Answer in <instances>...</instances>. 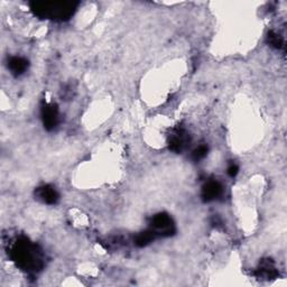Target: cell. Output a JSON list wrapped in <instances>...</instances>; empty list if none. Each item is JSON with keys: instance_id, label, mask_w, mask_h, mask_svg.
<instances>
[{"instance_id": "6da1fadb", "label": "cell", "mask_w": 287, "mask_h": 287, "mask_svg": "<svg viewBox=\"0 0 287 287\" xmlns=\"http://www.w3.org/2000/svg\"><path fill=\"white\" fill-rule=\"evenodd\" d=\"M38 254L36 247L27 240H19L12 250L14 261L25 271H37L42 266Z\"/></svg>"}, {"instance_id": "7a4b0ae2", "label": "cell", "mask_w": 287, "mask_h": 287, "mask_svg": "<svg viewBox=\"0 0 287 287\" xmlns=\"http://www.w3.org/2000/svg\"><path fill=\"white\" fill-rule=\"evenodd\" d=\"M75 2H34L32 5V9L39 17L49 18V19H67V18L73 15L75 12Z\"/></svg>"}, {"instance_id": "3957f363", "label": "cell", "mask_w": 287, "mask_h": 287, "mask_svg": "<svg viewBox=\"0 0 287 287\" xmlns=\"http://www.w3.org/2000/svg\"><path fill=\"white\" fill-rule=\"evenodd\" d=\"M153 230L156 233L163 236H171L174 232V225L172 223V219L165 213H159L153 218L152 221Z\"/></svg>"}, {"instance_id": "277c9868", "label": "cell", "mask_w": 287, "mask_h": 287, "mask_svg": "<svg viewBox=\"0 0 287 287\" xmlns=\"http://www.w3.org/2000/svg\"><path fill=\"white\" fill-rule=\"evenodd\" d=\"M43 121H44L45 127L51 130L55 127L57 124V119H59V113H57V108L53 105H46L43 108L42 111Z\"/></svg>"}, {"instance_id": "5b68a950", "label": "cell", "mask_w": 287, "mask_h": 287, "mask_svg": "<svg viewBox=\"0 0 287 287\" xmlns=\"http://www.w3.org/2000/svg\"><path fill=\"white\" fill-rule=\"evenodd\" d=\"M221 193H222V186L220 183L215 181H210L203 186L202 197L206 202H210V201H213L217 199L218 196H220Z\"/></svg>"}, {"instance_id": "8992f818", "label": "cell", "mask_w": 287, "mask_h": 287, "mask_svg": "<svg viewBox=\"0 0 287 287\" xmlns=\"http://www.w3.org/2000/svg\"><path fill=\"white\" fill-rule=\"evenodd\" d=\"M189 142H190L189 136L186 135L184 131L179 130L176 132V134H174L173 137H172L170 142V147L172 150H174V152H182V150L185 148V146L188 145Z\"/></svg>"}, {"instance_id": "52a82bcc", "label": "cell", "mask_w": 287, "mask_h": 287, "mask_svg": "<svg viewBox=\"0 0 287 287\" xmlns=\"http://www.w3.org/2000/svg\"><path fill=\"white\" fill-rule=\"evenodd\" d=\"M37 194L43 202L48 204H55L57 202V200H59V194H57V192L52 188V186L48 185L39 188Z\"/></svg>"}, {"instance_id": "ba28073f", "label": "cell", "mask_w": 287, "mask_h": 287, "mask_svg": "<svg viewBox=\"0 0 287 287\" xmlns=\"http://www.w3.org/2000/svg\"><path fill=\"white\" fill-rule=\"evenodd\" d=\"M28 66V62L23 57H13L9 61V69L13 74L19 75L26 71Z\"/></svg>"}, {"instance_id": "9c48e42d", "label": "cell", "mask_w": 287, "mask_h": 287, "mask_svg": "<svg viewBox=\"0 0 287 287\" xmlns=\"http://www.w3.org/2000/svg\"><path fill=\"white\" fill-rule=\"evenodd\" d=\"M155 236L156 233L154 232V230H149V231H145V232H142L139 233V235L136 237V245L139 246V247H145L153 241L154 239H155Z\"/></svg>"}, {"instance_id": "30bf717a", "label": "cell", "mask_w": 287, "mask_h": 287, "mask_svg": "<svg viewBox=\"0 0 287 287\" xmlns=\"http://www.w3.org/2000/svg\"><path fill=\"white\" fill-rule=\"evenodd\" d=\"M268 41L271 43V45L274 46L276 48H284V41H283L282 36L274 33V32H271V33L268 34Z\"/></svg>"}, {"instance_id": "8fae6325", "label": "cell", "mask_w": 287, "mask_h": 287, "mask_svg": "<svg viewBox=\"0 0 287 287\" xmlns=\"http://www.w3.org/2000/svg\"><path fill=\"white\" fill-rule=\"evenodd\" d=\"M207 147L204 145H201L197 147L194 152H193V159H194V160H200L204 159V157L207 156Z\"/></svg>"}, {"instance_id": "7c38bea8", "label": "cell", "mask_w": 287, "mask_h": 287, "mask_svg": "<svg viewBox=\"0 0 287 287\" xmlns=\"http://www.w3.org/2000/svg\"><path fill=\"white\" fill-rule=\"evenodd\" d=\"M238 172H239V168L237 165H231V166L228 168V174L230 175L231 177H235L236 175L238 174Z\"/></svg>"}]
</instances>
